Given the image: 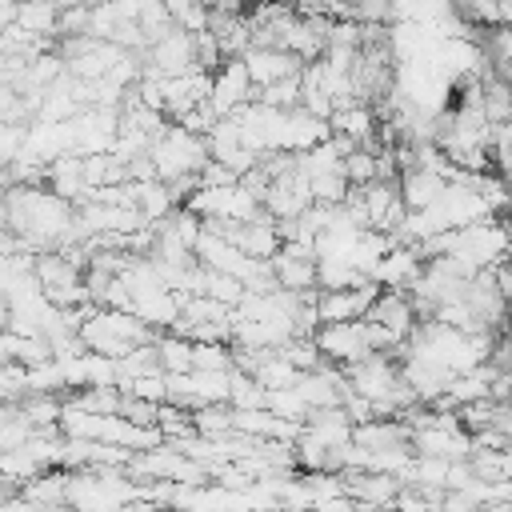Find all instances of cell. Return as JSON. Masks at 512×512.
I'll return each mask as SVG.
<instances>
[{
	"instance_id": "cell-1",
	"label": "cell",
	"mask_w": 512,
	"mask_h": 512,
	"mask_svg": "<svg viewBox=\"0 0 512 512\" xmlns=\"http://www.w3.org/2000/svg\"><path fill=\"white\" fill-rule=\"evenodd\" d=\"M76 336L88 352H104V356H124L128 348L136 344H148L156 332L136 320L132 312H120V308H96V312H84L80 324H76Z\"/></svg>"
},
{
	"instance_id": "cell-2",
	"label": "cell",
	"mask_w": 512,
	"mask_h": 512,
	"mask_svg": "<svg viewBox=\"0 0 512 512\" xmlns=\"http://www.w3.org/2000/svg\"><path fill=\"white\" fill-rule=\"evenodd\" d=\"M148 160H152L156 180L172 184V180L196 176L208 164V144H204V136L180 128V124H164L148 144Z\"/></svg>"
},
{
	"instance_id": "cell-3",
	"label": "cell",
	"mask_w": 512,
	"mask_h": 512,
	"mask_svg": "<svg viewBox=\"0 0 512 512\" xmlns=\"http://www.w3.org/2000/svg\"><path fill=\"white\" fill-rule=\"evenodd\" d=\"M312 344H316L320 360H324V364H336V368H348V364H356V360L368 356V344H364V320H332V324H316Z\"/></svg>"
},
{
	"instance_id": "cell-4",
	"label": "cell",
	"mask_w": 512,
	"mask_h": 512,
	"mask_svg": "<svg viewBox=\"0 0 512 512\" xmlns=\"http://www.w3.org/2000/svg\"><path fill=\"white\" fill-rule=\"evenodd\" d=\"M252 80H248V68H244V60L240 56H224L216 68H212V76H208V108L216 112V116H228V112H236L240 104H248L252 100Z\"/></svg>"
},
{
	"instance_id": "cell-5",
	"label": "cell",
	"mask_w": 512,
	"mask_h": 512,
	"mask_svg": "<svg viewBox=\"0 0 512 512\" xmlns=\"http://www.w3.org/2000/svg\"><path fill=\"white\" fill-rule=\"evenodd\" d=\"M420 268H424V256L416 252V244H392L380 260H376V268H372V284L376 288H392V292H408L412 288V280L420 276Z\"/></svg>"
},
{
	"instance_id": "cell-6",
	"label": "cell",
	"mask_w": 512,
	"mask_h": 512,
	"mask_svg": "<svg viewBox=\"0 0 512 512\" xmlns=\"http://www.w3.org/2000/svg\"><path fill=\"white\" fill-rule=\"evenodd\" d=\"M364 320H372V324L388 328L400 344H404V340L412 336V328L420 324V316H416V308H412L408 292H392V288H380V292H376V300L368 304Z\"/></svg>"
},
{
	"instance_id": "cell-7",
	"label": "cell",
	"mask_w": 512,
	"mask_h": 512,
	"mask_svg": "<svg viewBox=\"0 0 512 512\" xmlns=\"http://www.w3.org/2000/svg\"><path fill=\"white\" fill-rule=\"evenodd\" d=\"M240 60H244V68H248V80H252V88H264V84H272V80H284V76H292V72H300V56H292V52H284V48H256V44H248L244 52H240Z\"/></svg>"
},
{
	"instance_id": "cell-8",
	"label": "cell",
	"mask_w": 512,
	"mask_h": 512,
	"mask_svg": "<svg viewBox=\"0 0 512 512\" xmlns=\"http://www.w3.org/2000/svg\"><path fill=\"white\" fill-rule=\"evenodd\" d=\"M344 476V492L356 500V504H372V508H392L396 492H400V480L388 476V472H340Z\"/></svg>"
},
{
	"instance_id": "cell-9",
	"label": "cell",
	"mask_w": 512,
	"mask_h": 512,
	"mask_svg": "<svg viewBox=\"0 0 512 512\" xmlns=\"http://www.w3.org/2000/svg\"><path fill=\"white\" fill-rule=\"evenodd\" d=\"M328 136V120H316L304 108H284V124H280V152H308L312 144H320Z\"/></svg>"
},
{
	"instance_id": "cell-10",
	"label": "cell",
	"mask_w": 512,
	"mask_h": 512,
	"mask_svg": "<svg viewBox=\"0 0 512 512\" xmlns=\"http://www.w3.org/2000/svg\"><path fill=\"white\" fill-rule=\"evenodd\" d=\"M64 488H68V472L52 464V468L36 472L28 484H20V496L32 500V504L44 508V512H60V508H64Z\"/></svg>"
},
{
	"instance_id": "cell-11",
	"label": "cell",
	"mask_w": 512,
	"mask_h": 512,
	"mask_svg": "<svg viewBox=\"0 0 512 512\" xmlns=\"http://www.w3.org/2000/svg\"><path fill=\"white\" fill-rule=\"evenodd\" d=\"M44 180H48V192H56L60 200H80V196L88 192V188H84V172H80V156H76V152H60L56 160H48Z\"/></svg>"
},
{
	"instance_id": "cell-12",
	"label": "cell",
	"mask_w": 512,
	"mask_h": 512,
	"mask_svg": "<svg viewBox=\"0 0 512 512\" xmlns=\"http://www.w3.org/2000/svg\"><path fill=\"white\" fill-rule=\"evenodd\" d=\"M228 384H232V368H188L192 408H200V404H228Z\"/></svg>"
},
{
	"instance_id": "cell-13",
	"label": "cell",
	"mask_w": 512,
	"mask_h": 512,
	"mask_svg": "<svg viewBox=\"0 0 512 512\" xmlns=\"http://www.w3.org/2000/svg\"><path fill=\"white\" fill-rule=\"evenodd\" d=\"M56 0H16V28L28 36H52L56 32Z\"/></svg>"
},
{
	"instance_id": "cell-14",
	"label": "cell",
	"mask_w": 512,
	"mask_h": 512,
	"mask_svg": "<svg viewBox=\"0 0 512 512\" xmlns=\"http://www.w3.org/2000/svg\"><path fill=\"white\" fill-rule=\"evenodd\" d=\"M152 348H156L160 372H188V368H192V340H188V336H180V332H160V336H152Z\"/></svg>"
},
{
	"instance_id": "cell-15",
	"label": "cell",
	"mask_w": 512,
	"mask_h": 512,
	"mask_svg": "<svg viewBox=\"0 0 512 512\" xmlns=\"http://www.w3.org/2000/svg\"><path fill=\"white\" fill-rule=\"evenodd\" d=\"M252 100H260V104H268V108H296V100H300V72H292V76H284V80H272V84L256 88Z\"/></svg>"
},
{
	"instance_id": "cell-16",
	"label": "cell",
	"mask_w": 512,
	"mask_h": 512,
	"mask_svg": "<svg viewBox=\"0 0 512 512\" xmlns=\"http://www.w3.org/2000/svg\"><path fill=\"white\" fill-rule=\"evenodd\" d=\"M264 408L288 424H300L308 416V404L296 396V388H276V392H264Z\"/></svg>"
},
{
	"instance_id": "cell-17",
	"label": "cell",
	"mask_w": 512,
	"mask_h": 512,
	"mask_svg": "<svg viewBox=\"0 0 512 512\" xmlns=\"http://www.w3.org/2000/svg\"><path fill=\"white\" fill-rule=\"evenodd\" d=\"M340 172H344L348 188H360V184L376 180V152H368V148H352V152L340 160Z\"/></svg>"
},
{
	"instance_id": "cell-18",
	"label": "cell",
	"mask_w": 512,
	"mask_h": 512,
	"mask_svg": "<svg viewBox=\"0 0 512 512\" xmlns=\"http://www.w3.org/2000/svg\"><path fill=\"white\" fill-rule=\"evenodd\" d=\"M228 408H264V388L248 376V372H240V368H232V384H228Z\"/></svg>"
},
{
	"instance_id": "cell-19",
	"label": "cell",
	"mask_w": 512,
	"mask_h": 512,
	"mask_svg": "<svg viewBox=\"0 0 512 512\" xmlns=\"http://www.w3.org/2000/svg\"><path fill=\"white\" fill-rule=\"evenodd\" d=\"M192 368H232V344H196L192 340Z\"/></svg>"
},
{
	"instance_id": "cell-20",
	"label": "cell",
	"mask_w": 512,
	"mask_h": 512,
	"mask_svg": "<svg viewBox=\"0 0 512 512\" xmlns=\"http://www.w3.org/2000/svg\"><path fill=\"white\" fill-rule=\"evenodd\" d=\"M312 512H356V500H352L348 492H340V496H324V500L312 504Z\"/></svg>"
},
{
	"instance_id": "cell-21",
	"label": "cell",
	"mask_w": 512,
	"mask_h": 512,
	"mask_svg": "<svg viewBox=\"0 0 512 512\" xmlns=\"http://www.w3.org/2000/svg\"><path fill=\"white\" fill-rule=\"evenodd\" d=\"M80 4H92V0H56V8H80Z\"/></svg>"
}]
</instances>
